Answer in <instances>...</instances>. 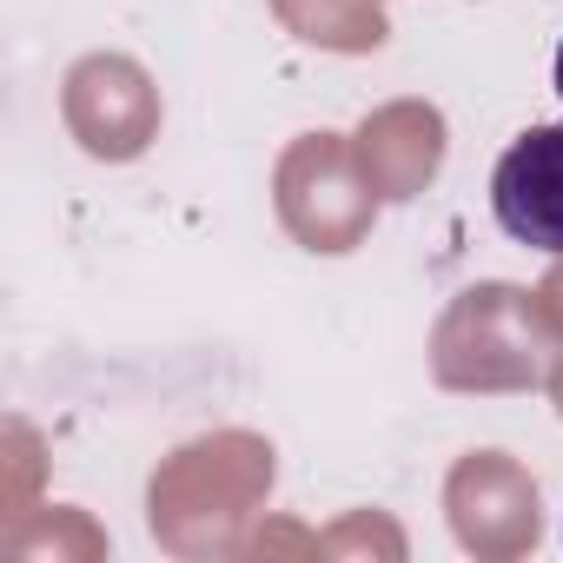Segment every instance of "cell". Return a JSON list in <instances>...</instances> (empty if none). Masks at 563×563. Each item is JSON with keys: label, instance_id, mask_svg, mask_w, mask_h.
Instances as JSON below:
<instances>
[{"label": "cell", "instance_id": "cell-3", "mask_svg": "<svg viewBox=\"0 0 563 563\" xmlns=\"http://www.w3.org/2000/svg\"><path fill=\"white\" fill-rule=\"evenodd\" d=\"M378 192L358 173V153L345 133H299L272 166V212L306 252H358L378 225Z\"/></svg>", "mask_w": 563, "mask_h": 563}, {"label": "cell", "instance_id": "cell-11", "mask_svg": "<svg viewBox=\"0 0 563 563\" xmlns=\"http://www.w3.org/2000/svg\"><path fill=\"white\" fill-rule=\"evenodd\" d=\"M537 306H543V319L556 325V339H563V258L543 272V286H537Z\"/></svg>", "mask_w": 563, "mask_h": 563}, {"label": "cell", "instance_id": "cell-1", "mask_svg": "<svg viewBox=\"0 0 563 563\" xmlns=\"http://www.w3.org/2000/svg\"><path fill=\"white\" fill-rule=\"evenodd\" d=\"M272 444L258 431H212L179 444L146 484L153 543L173 556H239L252 517L272 497Z\"/></svg>", "mask_w": 563, "mask_h": 563}, {"label": "cell", "instance_id": "cell-6", "mask_svg": "<svg viewBox=\"0 0 563 563\" xmlns=\"http://www.w3.org/2000/svg\"><path fill=\"white\" fill-rule=\"evenodd\" d=\"M490 212L517 245L563 258V126H523L504 146L490 173Z\"/></svg>", "mask_w": 563, "mask_h": 563}, {"label": "cell", "instance_id": "cell-2", "mask_svg": "<svg viewBox=\"0 0 563 563\" xmlns=\"http://www.w3.org/2000/svg\"><path fill=\"white\" fill-rule=\"evenodd\" d=\"M556 352H563V339L543 319L537 292L510 286V278L464 286L431 325V378L444 391H477V398L537 391V385H550Z\"/></svg>", "mask_w": 563, "mask_h": 563}, {"label": "cell", "instance_id": "cell-5", "mask_svg": "<svg viewBox=\"0 0 563 563\" xmlns=\"http://www.w3.org/2000/svg\"><path fill=\"white\" fill-rule=\"evenodd\" d=\"M444 517L457 550L484 556V563H517L537 550L543 537V504H537V477L504 457V451H464L444 477Z\"/></svg>", "mask_w": 563, "mask_h": 563}, {"label": "cell", "instance_id": "cell-8", "mask_svg": "<svg viewBox=\"0 0 563 563\" xmlns=\"http://www.w3.org/2000/svg\"><path fill=\"white\" fill-rule=\"evenodd\" d=\"M278 27L319 54H378L391 41L385 0H272Z\"/></svg>", "mask_w": 563, "mask_h": 563}, {"label": "cell", "instance_id": "cell-9", "mask_svg": "<svg viewBox=\"0 0 563 563\" xmlns=\"http://www.w3.org/2000/svg\"><path fill=\"white\" fill-rule=\"evenodd\" d=\"M0 550H8L14 563H41V556H100V550H107V537H100L80 510L54 504V510H21Z\"/></svg>", "mask_w": 563, "mask_h": 563}, {"label": "cell", "instance_id": "cell-10", "mask_svg": "<svg viewBox=\"0 0 563 563\" xmlns=\"http://www.w3.org/2000/svg\"><path fill=\"white\" fill-rule=\"evenodd\" d=\"M319 550H325V556H339V550H385V556H405V537H398L385 517H352V523L325 530Z\"/></svg>", "mask_w": 563, "mask_h": 563}, {"label": "cell", "instance_id": "cell-7", "mask_svg": "<svg viewBox=\"0 0 563 563\" xmlns=\"http://www.w3.org/2000/svg\"><path fill=\"white\" fill-rule=\"evenodd\" d=\"M444 113L431 100H391L378 113H365V126L352 133V153H358V173L372 179L378 199L405 206L418 199L438 173H444Z\"/></svg>", "mask_w": 563, "mask_h": 563}, {"label": "cell", "instance_id": "cell-12", "mask_svg": "<svg viewBox=\"0 0 563 563\" xmlns=\"http://www.w3.org/2000/svg\"><path fill=\"white\" fill-rule=\"evenodd\" d=\"M550 398H556V418H563V358H556V372H550Z\"/></svg>", "mask_w": 563, "mask_h": 563}, {"label": "cell", "instance_id": "cell-4", "mask_svg": "<svg viewBox=\"0 0 563 563\" xmlns=\"http://www.w3.org/2000/svg\"><path fill=\"white\" fill-rule=\"evenodd\" d=\"M60 120H67V133L87 159L126 166L159 140L166 107H159L153 74L133 54H87L60 80Z\"/></svg>", "mask_w": 563, "mask_h": 563}, {"label": "cell", "instance_id": "cell-13", "mask_svg": "<svg viewBox=\"0 0 563 563\" xmlns=\"http://www.w3.org/2000/svg\"><path fill=\"white\" fill-rule=\"evenodd\" d=\"M556 93H563V47H556Z\"/></svg>", "mask_w": 563, "mask_h": 563}]
</instances>
